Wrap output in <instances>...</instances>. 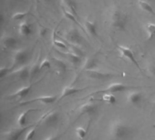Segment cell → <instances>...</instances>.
Instances as JSON below:
<instances>
[{"instance_id": "30bf717a", "label": "cell", "mask_w": 155, "mask_h": 140, "mask_svg": "<svg viewBox=\"0 0 155 140\" xmlns=\"http://www.w3.org/2000/svg\"><path fill=\"white\" fill-rule=\"evenodd\" d=\"M30 127H31V126H29V127H23V128L19 127L18 128L10 130L9 132L6 133V135H5V139L18 140L20 138V137H21L26 130H28V128H29Z\"/></svg>"}, {"instance_id": "ac0fdd59", "label": "cell", "mask_w": 155, "mask_h": 140, "mask_svg": "<svg viewBox=\"0 0 155 140\" xmlns=\"http://www.w3.org/2000/svg\"><path fill=\"white\" fill-rule=\"evenodd\" d=\"M97 67V61L94 57H89L86 59V61L84 63V70L85 71H89V70H93L95 69Z\"/></svg>"}, {"instance_id": "8fae6325", "label": "cell", "mask_w": 155, "mask_h": 140, "mask_svg": "<svg viewBox=\"0 0 155 140\" xmlns=\"http://www.w3.org/2000/svg\"><path fill=\"white\" fill-rule=\"evenodd\" d=\"M143 99L141 92H131L127 96V102L133 106H139Z\"/></svg>"}, {"instance_id": "d4e9b609", "label": "cell", "mask_w": 155, "mask_h": 140, "mask_svg": "<svg viewBox=\"0 0 155 140\" xmlns=\"http://www.w3.org/2000/svg\"><path fill=\"white\" fill-rule=\"evenodd\" d=\"M145 29L148 33V40H152L155 36V24L148 23L145 25Z\"/></svg>"}, {"instance_id": "7402d4cb", "label": "cell", "mask_w": 155, "mask_h": 140, "mask_svg": "<svg viewBox=\"0 0 155 140\" xmlns=\"http://www.w3.org/2000/svg\"><path fill=\"white\" fill-rule=\"evenodd\" d=\"M138 5L139 6L141 7L142 10H143L144 12L150 14V15H155V12L153 10V8L152 7V5L149 4V2H146V1H143V0H140L138 2Z\"/></svg>"}, {"instance_id": "4316f807", "label": "cell", "mask_w": 155, "mask_h": 140, "mask_svg": "<svg viewBox=\"0 0 155 140\" xmlns=\"http://www.w3.org/2000/svg\"><path fill=\"white\" fill-rule=\"evenodd\" d=\"M35 132H36V127L31 126V127L28 128L27 132L25 133V140L33 139L34 137H35Z\"/></svg>"}, {"instance_id": "52a82bcc", "label": "cell", "mask_w": 155, "mask_h": 140, "mask_svg": "<svg viewBox=\"0 0 155 140\" xmlns=\"http://www.w3.org/2000/svg\"><path fill=\"white\" fill-rule=\"evenodd\" d=\"M65 38L67 41L73 43L74 45L80 44L82 41V37L79 34V31L75 27L70 28L69 30L65 32Z\"/></svg>"}, {"instance_id": "d6986e66", "label": "cell", "mask_w": 155, "mask_h": 140, "mask_svg": "<svg viewBox=\"0 0 155 140\" xmlns=\"http://www.w3.org/2000/svg\"><path fill=\"white\" fill-rule=\"evenodd\" d=\"M36 109H28V110H25L24 112H22L18 118H17V125L21 128L25 127V123H26V118L28 116V114L30 112H33V111H35Z\"/></svg>"}, {"instance_id": "603a6c76", "label": "cell", "mask_w": 155, "mask_h": 140, "mask_svg": "<svg viewBox=\"0 0 155 140\" xmlns=\"http://www.w3.org/2000/svg\"><path fill=\"white\" fill-rule=\"evenodd\" d=\"M66 56H67L68 60H69L71 63H73L74 66H77V65H79V64L81 63V56H78V55H76V54H74V53L72 52V51L66 53Z\"/></svg>"}, {"instance_id": "2e32d148", "label": "cell", "mask_w": 155, "mask_h": 140, "mask_svg": "<svg viewBox=\"0 0 155 140\" xmlns=\"http://www.w3.org/2000/svg\"><path fill=\"white\" fill-rule=\"evenodd\" d=\"M2 46L5 48H14L16 46V39L12 36H4L1 39Z\"/></svg>"}, {"instance_id": "e0dca14e", "label": "cell", "mask_w": 155, "mask_h": 140, "mask_svg": "<svg viewBox=\"0 0 155 140\" xmlns=\"http://www.w3.org/2000/svg\"><path fill=\"white\" fill-rule=\"evenodd\" d=\"M59 119V115L56 112H51L47 114L44 118V124L46 126H53L57 123Z\"/></svg>"}, {"instance_id": "f1b7e54d", "label": "cell", "mask_w": 155, "mask_h": 140, "mask_svg": "<svg viewBox=\"0 0 155 140\" xmlns=\"http://www.w3.org/2000/svg\"><path fill=\"white\" fill-rule=\"evenodd\" d=\"M64 15L65 18H67V19H69V20H71V21H73L74 24H76V25H78V26L80 25V23H79V22L77 21V19H76V15H74L72 12L64 10Z\"/></svg>"}, {"instance_id": "d590c367", "label": "cell", "mask_w": 155, "mask_h": 140, "mask_svg": "<svg viewBox=\"0 0 155 140\" xmlns=\"http://www.w3.org/2000/svg\"><path fill=\"white\" fill-rule=\"evenodd\" d=\"M143 1H146V2H151V1H153V0H143Z\"/></svg>"}, {"instance_id": "3957f363", "label": "cell", "mask_w": 155, "mask_h": 140, "mask_svg": "<svg viewBox=\"0 0 155 140\" xmlns=\"http://www.w3.org/2000/svg\"><path fill=\"white\" fill-rule=\"evenodd\" d=\"M118 49H119V51L121 52L122 56H124L126 57L129 61H131V62H132V63L140 70L141 73L143 72V70H142V68H141L139 63L137 62V60H136V58H135V56H134V52H133V50H132L131 48L126 47V46H118Z\"/></svg>"}, {"instance_id": "6da1fadb", "label": "cell", "mask_w": 155, "mask_h": 140, "mask_svg": "<svg viewBox=\"0 0 155 140\" xmlns=\"http://www.w3.org/2000/svg\"><path fill=\"white\" fill-rule=\"evenodd\" d=\"M133 133V128L123 120H115L111 124L110 135L114 140H128Z\"/></svg>"}, {"instance_id": "f546056e", "label": "cell", "mask_w": 155, "mask_h": 140, "mask_svg": "<svg viewBox=\"0 0 155 140\" xmlns=\"http://www.w3.org/2000/svg\"><path fill=\"white\" fill-rule=\"evenodd\" d=\"M27 14H28L27 11L16 12V13H15V14L12 15L11 18H12L13 20H15V21H16V20H22V19H25V17L27 15Z\"/></svg>"}, {"instance_id": "cb8c5ba5", "label": "cell", "mask_w": 155, "mask_h": 140, "mask_svg": "<svg viewBox=\"0 0 155 140\" xmlns=\"http://www.w3.org/2000/svg\"><path fill=\"white\" fill-rule=\"evenodd\" d=\"M102 99L109 105H114L116 103V97L112 93H104Z\"/></svg>"}, {"instance_id": "d6a6232c", "label": "cell", "mask_w": 155, "mask_h": 140, "mask_svg": "<svg viewBox=\"0 0 155 140\" xmlns=\"http://www.w3.org/2000/svg\"><path fill=\"white\" fill-rule=\"evenodd\" d=\"M10 68H7V67H2L1 68H0V77H1V78H4L5 76H7L8 75V73L10 72Z\"/></svg>"}, {"instance_id": "ba28073f", "label": "cell", "mask_w": 155, "mask_h": 140, "mask_svg": "<svg viewBox=\"0 0 155 140\" xmlns=\"http://www.w3.org/2000/svg\"><path fill=\"white\" fill-rule=\"evenodd\" d=\"M86 76L89 78H91V79H96V80H104V79H108L110 77H114V75H113V74L97 71L95 69L86 71Z\"/></svg>"}, {"instance_id": "9c48e42d", "label": "cell", "mask_w": 155, "mask_h": 140, "mask_svg": "<svg viewBox=\"0 0 155 140\" xmlns=\"http://www.w3.org/2000/svg\"><path fill=\"white\" fill-rule=\"evenodd\" d=\"M57 100V97L55 96H41L38 97H35L32 98L30 100H27L25 102H22L21 105H27V104H31L33 102H41L44 104H53L54 102H55Z\"/></svg>"}, {"instance_id": "ffe728a7", "label": "cell", "mask_w": 155, "mask_h": 140, "mask_svg": "<svg viewBox=\"0 0 155 140\" xmlns=\"http://www.w3.org/2000/svg\"><path fill=\"white\" fill-rule=\"evenodd\" d=\"M85 27H86V30L87 32L93 36H97V26H96V24L94 22H92L90 20H86L85 23Z\"/></svg>"}, {"instance_id": "8d00e7d4", "label": "cell", "mask_w": 155, "mask_h": 140, "mask_svg": "<svg viewBox=\"0 0 155 140\" xmlns=\"http://www.w3.org/2000/svg\"><path fill=\"white\" fill-rule=\"evenodd\" d=\"M45 1H49V0H45Z\"/></svg>"}, {"instance_id": "44dd1931", "label": "cell", "mask_w": 155, "mask_h": 140, "mask_svg": "<svg viewBox=\"0 0 155 140\" xmlns=\"http://www.w3.org/2000/svg\"><path fill=\"white\" fill-rule=\"evenodd\" d=\"M52 62L54 63V65L55 66V67L58 69L57 71H58V73L60 75H63V74L65 73V71H66V66H65V64L62 60L57 59L55 57H53L52 58Z\"/></svg>"}, {"instance_id": "7c38bea8", "label": "cell", "mask_w": 155, "mask_h": 140, "mask_svg": "<svg viewBox=\"0 0 155 140\" xmlns=\"http://www.w3.org/2000/svg\"><path fill=\"white\" fill-rule=\"evenodd\" d=\"M12 74L17 76V77H19L20 79L25 81V80H27L30 77V76H31V70L26 66H24V67L18 68L17 70H15V72H12Z\"/></svg>"}, {"instance_id": "83f0119b", "label": "cell", "mask_w": 155, "mask_h": 140, "mask_svg": "<svg viewBox=\"0 0 155 140\" xmlns=\"http://www.w3.org/2000/svg\"><path fill=\"white\" fill-rule=\"evenodd\" d=\"M63 2L70 8L72 13L77 16V14H76V3L74 2V0H63Z\"/></svg>"}, {"instance_id": "e575fe53", "label": "cell", "mask_w": 155, "mask_h": 140, "mask_svg": "<svg viewBox=\"0 0 155 140\" xmlns=\"http://www.w3.org/2000/svg\"><path fill=\"white\" fill-rule=\"evenodd\" d=\"M45 140H57V138L54 137V136H50V137H48L47 138H45Z\"/></svg>"}, {"instance_id": "4fadbf2b", "label": "cell", "mask_w": 155, "mask_h": 140, "mask_svg": "<svg viewBox=\"0 0 155 140\" xmlns=\"http://www.w3.org/2000/svg\"><path fill=\"white\" fill-rule=\"evenodd\" d=\"M33 87V84H29L28 86L23 87L21 88H19L17 91H15L14 94L11 95L12 97H18V98H25V97H27L29 95V93L31 92V89Z\"/></svg>"}, {"instance_id": "836d02e7", "label": "cell", "mask_w": 155, "mask_h": 140, "mask_svg": "<svg viewBox=\"0 0 155 140\" xmlns=\"http://www.w3.org/2000/svg\"><path fill=\"white\" fill-rule=\"evenodd\" d=\"M149 72L155 77V64H151L149 67Z\"/></svg>"}, {"instance_id": "7a4b0ae2", "label": "cell", "mask_w": 155, "mask_h": 140, "mask_svg": "<svg viewBox=\"0 0 155 140\" xmlns=\"http://www.w3.org/2000/svg\"><path fill=\"white\" fill-rule=\"evenodd\" d=\"M128 21L127 15L120 8L114 7L109 15V23L112 27L117 30H124Z\"/></svg>"}, {"instance_id": "484cf974", "label": "cell", "mask_w": 155, "mask_h": 140, "mask_svg": "<svg viewBox=\"0 0 155 140\" xmlns=\"http://www.w3.org/2000/svg\"><path fill=\"white\" fill-rule=\"evenodd\" d=\"M75 135L79 139H84L87 135V130L83 127H78L75 128Z\"/></svg>"}, {"instance_id": "5b68a950", "label": "cell", "mask_w": 155, "mask_h": 140, "mask_svg": "<svg viewBox=\"0 0 155 140\" xmlns=\"http://www.w3.org/2000/svg\"><path fill=\"white\" fill-rule=\"evenodd\" d=\"M28 59V53L26 49H18L14 53L13 56V61L15 65L16 66H22L24 65Z\"/></svg>"}, {"instance_id": "277c9868", "label": "cell", "mask_w": 155, "mask_h": 140, "mask_svg": "<svg viewBox=\"0 0 155 140\" xmlns=\"http://www.w3.org/2000/svg\"><path fill=\"white\" fill-rule=\"evenodd\" d=\"M133 87H130L128 85L125 84H122V83H113L110 86H108L105 89L98 91V92H103V93H120V92H124L126 90H128L129 88H132Z\"/></svg>"}, {"instance_id": "1f68e13d", "label": "cell", "mask_w": 155, "mask_h": 140, "mask_svg": "<svg viewBox=\"0 0 155 140\" xmlns=\"http://www.w3.org/2000/svg\"><path fill=\"white\" fill-rule=\"evenodd\" d=\"M53 43H54V45L55 46H57L58 48H62V49H67V48H68L67 46H66L64 43H63V42L60 41V40H56L54 37L53 38Z\"/></svg>"}, {"instance_id": "9a60e30c", "label": "cell", "mask_w": 155, "mask_h": 140, "mask_svg": "<svg viewBox=\"0 0 155 140\" xmlns=\"http://www.w3.org/2000/svg\"><path fill=\"white\" fill-rule=\"evenodd\" d=\"M18 32L22 36H28L32 33V26L26 21H24L19 24Z\"/></svg>"}, {"instance_id": "8992f818", "label": "cell", "mask_w": 155, "mask_h": 140, "mask_svg": "<svg viewBox=\"0 0 155 140\" xmlns=\"http://www.w3.org/2000/svg\"><path fill=\"white\" fill-rule=\"evenodd\" d=\"M78 112L81 116L83 115H94L97 112V105L93 102H87L84 105H82L78 108Z\"/></svg>"}, {"instance_id": "5bb4252c", "label": "cell", "mask_w": 155, "mask_h": 140, "mask_svg": "<svg viewBox=\"0 0 155 140\" xmlns=\"http://www.w3.org/2000/svg\"><path fill=\"white\" fill-rule=\"evenodd\" d=\"M85 88H76V87H66L63 89L62 93H61V96L59 97V100L60 99H63L64 97H70V96H73L74 94H77L83 90H84Z\"/></svg>"}, {"instance_id": "4dcf8cb0", "label": "cell", "mask_w": 155, "mask_h": 140, "mask_svg": "<svg viewBox=\"0 0 155 140\" xmlns=\"http://www.w3.org/2000/svg\"><path fill=\"white\" fill-rule=\"evenodd\" d=\"M51 61L48 58H45L43 59L40 63H39V71L43 70V69H49L51 67Z\"/></svg>"}]
</instances>
